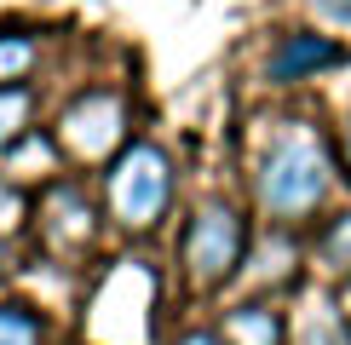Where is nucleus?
<instances>
[{
    "label": "nucleus",
    "mask_w": 351,
    "mask_h": 345,
    "mask_svg": "<svg viewBox=\"0 0 351 345\" xmlns=\"http://www.w3.org/2000/svg\"><path fill=\"white\" fill-rule=\"evenodd\" d=\"M328 184H334V162H328L323 138L305 121H288L282 133L265 144V155H259V167H254V201L276 225L311 219L328 201Z\"/></svg>",
    "instance_id": "1"
},
{
    "label": "nucleus",
    "mask_w": 351,
    "mask_h": 345,
    "mask_svg": "<svg viewBox=\"0 0 351 345\" xmlns=\"http://www.w3.org/2000/svg\"><path fill=\"white\" fill-rule=\"evenodd\" d=\"M219 334H225V345H288V322L271 305H237Z\"/></svg>",
    "instance_id": "7"
},
{
    "label": "nucleus",
    "mask_w": 351,
    "mask_h": 345,
    "mask_svg": "<svg viewBox=\"0 0 351 345\" xmlns=\"http://www.w3.org/2000/svg\"><path fill=\"white\" fill-rule=\"evenodd\" d=\"M29 115H35V92L29 86H0V150L29 138Z\"/></svg>",
    "instance_id": "10"
},
{
    "label": "nucleus",
    "mask_w": 351,
    "mask_h": 345,
    "mask_svg": "<svg viewBox=\"0 0 351 345\" xmlns=\"http://www.w3.org/2000/svg\"><path fill=\"white\" fill-rule=\"evenodd\" d=\"M35 35H23V29H0V86H18L29 81V69H35Z\"/></svg>",
    "instance_id": "9"
},
{
    "label": "nucleus",
    "mask_w": 351,
    "mask_h": 345,
    "mask_svg": "<svg viewBox=\"0 0 351 345\" xmlns=\"http://www.w3.org/2000/svg\"><path fill=\"white\" fill-rule=\"evenodd\" d=\"M179 345H225V334H213V328H190Z\"/></svg>",
    "instance_id": "13"
},
{
    "label": "nucleus",
    "mask_w": 351,
    "mask_h": 345,
    "mask_svg": "<svg viewBox=\"0 0 351 345\" xmlns=\"http://www.w3.org/2000/svg\"><path fill=\"white\" fill-rule=\"evenodd\" d=\"M242 253H247V219L230 201H202L196 213H190L184 225V277L202 288V294H213V288H225L230 277L242 270Z\"/></svg>",
    "instance_id": "3"
},
{
    "label": "nucleus",
    "mask_w": 351,
    "mask_h": 345,
    "mask_svg": "<svg viewBox=\"0 0 351 345\" xmlns=\"http://www.w3.org/2000/svg\"><path fill=\"white\" fill-rule=\"evenodd\" d=\"M340 155H346V172H351V127H346V138H340Z\"/></svg>",
    "instance_id": "14"
},
{
    "label": "nucleus",
    "mask_w": 351,
    "mask_h": 345,
    "mask_svg": "<svg viewBox=\"0 0 351 345\" xmlns=\"http://www.w3.org/2000/svg\"><path fill=\"white\" fill-rule=\"evenodd\" d=\"M334 64H346L340 40H328V35H282L271 47V58H265V81L294 86V81H311L317 69H334Z\"/></svg>",
    "instance_id": "6"
},
{
    "label": "nucleus",
    "mask_w": 351,
    "mask_h": 345,
    "mask_svg": "<svg viewBox=\"0 0 351 345\" xmlns=\"http://www.w3.org/2000/svg\"><path fill=\"white\" fill-rule=\"evenodd\" d=\"M311 12L323 23H340V29H351V0H311Z\"/></svg>",
    "instance_id": "12"
},
{
    "label": "nucleus",
    "mask_w": 351,
    "mask_h": 345,
    "mask_svg": "<svg viewBox=\"0 0 351 345\" xmlns=\"http://www.w3.org/2000/svg\"><path fill=\"white\" fill-rule=\"evenodd\" d=\"M317 259H323L334 277H351V207H346V213H334L328 230L317 236Z\"/></svg>",
    "instance_id": "11"
},
{
    "label": "nucleus",
    "mask_w": 351,
    "mask_h": 345,
    "mask_svg": "<svg viewBox=\"0 0 351 345\" xmlns=\"http://www.w3.org/2000/svg\"><path fill=\"white\" fill-rule=\"evenodd\" d=\"M173 207V162L162 144H144L133 138L121 155L110 162L104 172V213L121 230H156L162 225V213Z\"/></svg>",
    "instance_id": "2"
},
{
    "label": "nucleus",
    "mask_w": 351,
    "mask_h": 345,
    "mask_svg": "<svg viewBox=\"0 0 351 345\" xmlns=\"http://www.w3.org/2000/svg\"><path fill=\"white\" fill-rule=\"evenodd\" d=\"M52 144H58V155H69L81 167H110L133 144L127 138V98L104 92V86L98 92H81L75 104H64V115H58Z\"/></svg>",
    "instance_id": "4"
},
{
    "label": "nucleus",
    "mask_w": 351,
    "mask_h": 345,
    "mask_svg": "<svg viewBox=\"0 0 351 345\" xmlns=\"http://www.w3.org/2000/svg\"><path fill=\"white\" fill-rule=\"evenodd\" d=\"M40 236H47V248L52 253H81V248H93V236H98V213H93V201H86L81 184H52L47 196H40Z\"/></svg>",
    "instance_id": "5"
},
{
    "label": "nucleus",
    "mask_w": 351,
    "mask_h": 345,
    "mask_svg": "<svg viewBox=\"0 0 351 345\" xmlns=\"http://www.w3.org/2000/svg\"><path fill=\"white\" fill-rule=\"evenodd\" d=\"M0 345H47V316L18 299H0Z\"/></svg>",
    "instance_id": "8"
}]
</instances>
